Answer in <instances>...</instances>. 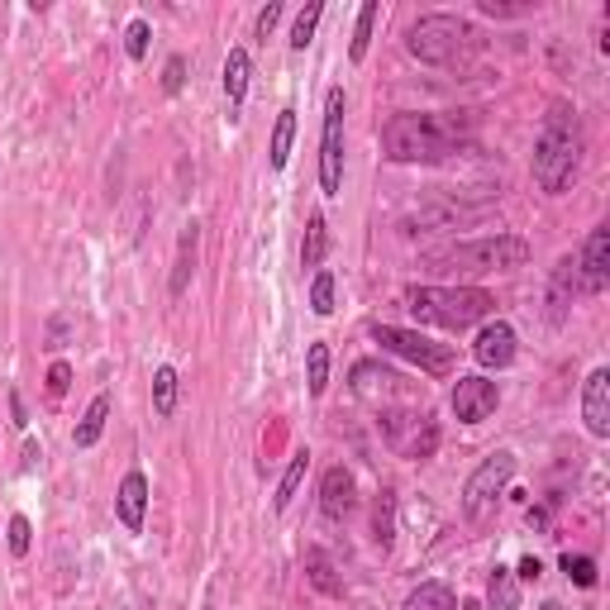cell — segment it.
<instances>
[{
    "instance_id": "1",
    "label": "cell",
    "mask_w": 610,
    "mask_h": 610,
    "mask_svg": "<svg viewBox=\"0 0 610 610\" xmlns=\"http://www.w3.org/2000/svg\"><path fill=\"white\" fill-rule=\"evenodd\" d=\"M472 149V120L462 110H405L382 124V153L391 163H448Z\"/></svg>"
},
{
    "instance_id": "2",
    "label": "cell",
    "mask_w": 610,
    "mask_h": 610,
    "mask_svg": "<svg viewBox=\"0 0 610 610\" xmlns=\"http://www.w3.org/2000/svg\"><path fill=\"white\" fill-rule=\"evenodd\" d=\"M582 167V120L568 100H558L554 110L544 115V129L534 139V157H530V172L540 182V192L548 196H563Z\"/></svg>"
},
{
    "instance_id": "3",
    "label": "cell",
    "mask_w": 610,
    "mask_h": 610,
    "mask_svg": "<svg viewBox=\"0 0 610 610\" xmlns=\"http://www.w3.org/2000/svg\"><path fill=\"white\" fill-rule=\"evenodd\" d=\"M405 311H411L420 325H439V329H472L497 311V301L482 286H405L401 292Z\"/></svg>"
},
{
    "instance_id": "4",
    "label": "cell",
    "mask_w": 610,
    "mask_h": 610,
    "mask_svg": "<svg viewBox=\"0 0 610 610\" xmlns=\"http://www.w3.org/2000/svg\"><path fill=\"white\" fill-rule=\"evenodd\" d=\"M405 48L425 67H458L477 48V29L462 14H420L405 34Z\"/></svg>"
},
{
    "instance_id": "5",
    "label": "cell",
    "mask_w": 610,
    "mask_h": 610,
    "mask_svg": "<svg viewBox=\"0 0 610 610\" xmlns=\"http://www.w3.org/2000/svg\"><path fill=\"white\" fill-rule=\"evenodd\" d=\"M434 268H454V272H468V277H487V272H515L530 263V243L520 235H487V239H472V243H454V249L434 253L429 258Z\"/></svg>"
},
{
    "instance_id": "6",
    "label": "cell",
    "mask_w": 610,
    "mask_h": 610,
    "mask_svg": "<svg viewBox=\"0 0 610 610\" xmlns=\"http://www.w3.org/2000/svg\"><path fill=\"white\" fill-rule=\"evenodd\" d=\"M368 339L382 344L386 353L415 362V368L429 372V377H448V372H454V348H448V344H434L429 334H420V329H401V325H382V319H368Z\"/></svg>"
},
{
    "instance_id": "7",
    "label": "cell",
    "mask_w": 610,
    "mask_h": 610,
    "mask_svg": "<svg viewBox=\"0 0 610 610\" xmlns=\"http://www.w3.org/2000/svg\"><path fill=\"white\" fill-rule=\"evenodd\" d=\"M511 477H515V454H511V448L487 454L482 462H477V472L462 482V515H468V520H487L491 511H497V501L505 497Z\"/></svg>"
},
{
    "instance_id": "8",
    "label": "cell",
    "mask_w": 610,
    "mask_h": 610,
    "mask_svg": "<svg viewBox=\"0 0 610 610\" xmlns=\"http://www.w3.org/2000/svg\"><path fill=\"white\" fill-rule=\"evenodd\" d=\"M344 110H348V100L334 86L325 96V134H319V192L329 200L344 192Z\"/></svg>"
},
{
    "instance_id": "9",
    "label": "cell",
    "mask_w": 610,
    "mask_h": 610,
    "mask_svg": "<svg viewBox=\"0 0 610 610\" xmlns=\"http://www.w3.org/2000/svg\"><path fill=\"white\" fill-rule=\"evenodd\" d=\"M448 405H454L458 425H482V420L501 405V391H497V382H487V377H458Z\"/></svg>"
},
{
    "instance_id": "10",
    "label": "cell",
    "mask_w": 610,
    "mask_h": 610,
    "mask_svg": "<svg viewBox=\"0 0 610 610\" xmlns=\"http://www.w3.org/2000/svg\"><path fill=\"white\" fill-rule=\"evenodd\" d=\"M472 358L482 362L487 372H505V368H511V362H515V329L505 325V319H487V325L477 329Z\"/></svg>"
},
{
    "instance_id": "11",
    "label": "cell",
    "mask_w": 610,
    "mask_h": 610,
    "mask_svg": "<svg viewBox=\"0 0 610 610\" xmlns=\"http://www.w3.org/2000/svg\"><path fill=\"white\" fill-rule=\"evenodd\" d=\"M606 282H610V229L597 225L587 235L582 258H577V286L597 296V292H606Z\"/></svg>"
},
{
    "instance_id": "12",
    "label": "cell",
    "mask_w": 610,
    "mask_h": 610,
    "mask_svg": "<svg viewBox=\"0 0 610 610\" xmlns=\"http://www.w3.org/2000/svg\"><path fill=\"white\" fill-rule=\"evenodd\" d=\"M115 515H120V525L129 534H143V515H149V477L139 468L124 472L120 491H115Z\"/></svg>"
},
{
    "instance_id": "13",
    "label": "cell",
    "mask_w": 610,
    "mask_h": 610,
    "mask_svg": "<svg viewBox=\"0 0 610 610\" xmlns=\"http://www.w3.org/2000/svg\"><path fill=\"white\" fill-rule=\"evenodd\" d=\"M582 420L597 439H610V368H597L582 382Z\"/></svg>"
},
{
    "instance_id": "14",
    "label": "cell",
    "mask_w": 610,
    "mask_h": 610,
    "mask_svg": "<svg viewBox=\"0 0 610 610\" xmlns=\"http://www.w3.org/2000/svg\"><path fill=\"white\" fill-rule=\"evenodd\" d=\"M353 391L368 401H396V396H411L405 391V377L382 368V362H358L353 368Z\"/></svg>"
},
{
    "instance_id": "15",
    "label": "cell",
    "mask_w": 610,
    "mask_h": 610,
    "mask_svg": "<svg viewBox=\"0 0 610 610\" xmlns=\"http://www.w3.org/2000/svg\"><path fill=\"white\" fill-rule=\"evenodd\" d=\"M249 81H253V57H249V48H229V57H225V72H220V86H225V106H229V120H239V110H243V96H249Z\"/></svg>"
},
{
    "instance_id": "16",
    "label": "cell",
    "mask_w": 610,
    "mask_h": 610,
    "mask_svg": "<svg viewBox=\"0 0 610 610\" xmlns=\"http://www.w3.org/2000/svg\"><path fill=\"white\" fill-rule=\"evenodd\" d=\"M319 511H325V520H344L353 511V472L344 462L319 477Z\"/></svg>"
},
{
    "instance_id": "17",
    "label": "cell",
    "mask_w": 610,
    "mask_h": 610,
    "mask_svg": "<svg viewBox=\"0 0 610 610\" xmlns=\"http://www.w3.org/2000/svg\"><path fill=\"white\" fill-rule=\"evenodd\" d=\"M196 253H200V225L186 220V225H182V239H177V263H172V282H167L172 296H186V286H192V272H196Z\"/></svg>"
},
{
    "instance_id": "18",
    "label": "cell",
    "mask_w": 610,
    "mask_h": 610,
    "mask_svg": "<svg viewBox=\"0 0 610 610\" xmlns=\"http://www.w3.org/2000/svg\"><path fill=\"white\" fill-rule=\"evenodd\" d=\"M292 143H296V110L282 106V110H277V124H272V143H268V163H272V172H282L286 163H292Z\"/></svg>"
},
{
    "instance_id": "19",
    "label": "cell",
    "mask_w": 610,
    "mask_h": 610,
    "mask_svg": "<svg viewBox=\"0 0 610 610\" xmlns=\"http://www.w3.org/2000/svg\"><path fill=\"white\" fill-rule=\"evenodd\" d=\"M301 568H305V577H311L315 591H325V597H344V582H339V573H334V558L325 554V548H305Z\"/></svg>"
},
{
    "instance_id": "20",
    "label": "cell",
    "mask_w": 610,
    "mask_h": 610,
    "mask_svg": "<svg viewBox=\"0 0 610 610\" xmlns=\"http://www.w3.org/2000/svg\"><path fill=\"white\" fill-rule=\"evenodd\" d=\"M110 391H100V396H91V405H86V415H81V425L72 429V444L77 448H91L100 434H106V420H110Z\"/></svg>"
},
{
    "instance_id": "21",
    "label": "cell",
    "mask_w": 610,
    "mask_h": 610,
    "mask_svg": "<svg viewBox=\"0 0 610 610\" xmlns=\"http://www.w3.org/2000/svg\"><path fill=\"white\" fill-rule=\"evenodd\" d=\"M401 610H458V597L448 582H420Z\"/></svg>"
},
{
    "instance_id": "22",
    "label": "cell",
    "mask_w": 610,
    "mask_h": 610,
    "mask_svg": "<svg viewBox=\"0 0 610 610\" xmlns=\"http://www.w3.org/2000/svg\"><path fill=\"white\" fill-rule=\"evenodd\" d=\"M325 253H329V225H325V215H311V220H305V243H301V268L319 272Z\"/></svg>"
},
{
    "instance_id": "23",
    "label": "cell",
    "mask_w": 610,
    "mask_h": 610,
    "mask_svg": "<svg viewBox=\"0 0 610 610\" xmlns=\"http://www.w3.org/2000/svg\"><path fill=\"white\" fill-rule=\"evenodd\" d=\"M487 610H520V582L511 568H491L487 582Z\"/></svg>"
},
{
    "instance_id": "24",
    "label": "cell",
    "mask_w": 610,
    "mask_h": 610,
    "mask_svg": "<svg viewBox=\"0 0 610 610\" xmlns=\"http://www.w3.org/2000/svg\"><path fill=\"white\" fill-rule=\"evenodd\" d=\"M177 368H167V362H163V368H157L153 372V415L157 420H172V411H177Z\"/></svg>"
},
{
    "instance_id": "25",
    "label": "cell",
    "mask_w": 610,
    "mask_h": 610,
    "mask_svg": "<svg viewBox=\"0 0 610 610\" xmlns=\"http://www.w3.org/2000/svg\"><path fill=\"white\" fill-rule=\"evenodd\" d=\"M305 468H311V454H292V462H286V472H282V487H277V497H272V511H286V505L296 501V491L305 482Z\"/></svg>"
},
{
    "instance_id": "26",
    "label": "cell",
    "mask_w": 610,
    "mask_h": 610,
    "mask_svg": "<svg viewBox=\"0 0 610 610\" xmlns=\"http://www.w3.org/2000/svg\"><path fill=\"white\" fill-rule=\"evenodd\" d=\"M305 386H311V396H325V386H329V344L305 348Z\"/></svg>"
},
{
    "instance_id": "27",
    "label": "cell",
    "mask_w": 610,
    "mask_h": 610,
    "mask_svg": "<svg viewBox=\"0 0 610 610\" xmlns=\"http://www.w3.org/2000/svg\"><path fill=\"white\" fill-rule=\"evenodd\" d=\"M377 14H382V6H377V0H368V6L358 10L353 43H348V57H353V63H362V57H368V48H372V29H377Z\"/></svg>"
},
{
    "instance_id": "28",
    "label": "cell",
    "mask_w": 610,
    "mask_h": 610,
    "mask_svg": "<svg viewBox=\"0 0 610 610\" xmlns=\"http://www.w3.org/2000/svg\"><path fill=\"white\" fill-rule=\"evenodd\" d=\"M372 540L377 548H391V540H396V501H391V491H382V501H377V511H372Z\"/></svg>"
},
{
    "instance_id": "29",
    "label": "cell",
    "mask_w": 610,
    "mask_h": 610,
    "mask_svg": "<svg viewBox=\"0 0 610 610\" xmlns=\"http://www.w3.org/2000/svg\"><path fill=\"white\" fill-rule=\"evenodd\" d=\"M319 20H325V6H319V0H311V6L296 14V24H292V53H305V48H311Z\"/></svg>"
},
{
    "instance_id": "30",
    "label": "cell",
    "mask_w": 610,
    "mask_h": 610,
    "mask_svg": "<svg viewBox=\"0 0 610 610\" xmlns=\"http://www.w3.org/2000/svg\"><path fill=\"white\" fill-rule=\"evenodd\" d=\"M6 544H10V558H29V548H34V525H29V515H10Z\"/></svg>"
},
{
    "instance_id": "31",
    "label": "cell",
    "mask_w": 610,
    "mask_h": 610,
    "mask_svg": "<svg viewBox=\"0 0 610 610\" xmlns=\"http://www.w3.org/2000/svg\"><path fill=\"white\" fill-rule=\"evenodd\" d=\"M558 568L568 573V582H577V587H597V563H591L587 554H563Z\"/></svg>"
},
{
    "instance_id": "32",
    "label": "cell",
    "mask_w": 610,
    "mask_h": 610,
    "mask_svg": "<svg viewBox=\"0 0 610 610\" xmlns=\"http://www.w3.org/2000/svg\"><path fill=\"white\" fill-rule=\"evenodd\" d=\"M311 311L315 315H334V272L319 268L315 282H311Z\"/></svg>"
},
{
    "instance_id": "33",
    "label": "cell",
    "mask_w": 610,
    "mask_h": 610,
    "mask_svg": "<svg viewBox=\"0 0 610 610\" xmlns=\"http://www.w3.org/2000/svg\"><path fill=\"white\" fill-rule=\"evenodd\" d=\"M149 39H153V29H149V20H134L124 29V53L134 57V63H143V53H149Z\"/></svg>"
},
{
    "instance_id": "34",
    "label": "cell",
    "mask_w": 610,
    "mask_h": 610,
    "mask_svg": "<svg viewBox=\"0 0 610 610\" xmlns=\"http://www.w3.org/2000/svg\"><path fill=\"white\" fill-rule=\"evenodd\" d=\"M182 86H186V57L177 53V57H167V67H163V91L177 96Z\"/></svg>"
},
{
    "instance_id": "35",
    "label": "cell",
    "mask_w": 610,
    "mask_h": 610,
    "mask_svg": "<svg viewBox=\"0 0 610 610\" xmlns=\"http://www.w3.org/2000/svg\"><path fill=\"white\" fill-rule=\"evenodd\" d=\"M282 14H286V6H282V0H272V6H268V10H258V24H253V34H258V39H263V43H268V34H272V29H277V24H282Z\"/></svg>"
},
{
    "instance_id": "36",
    "label": "cell",
    "mask_w": 610,
    "mask_h": 610,
    "mask_svg": "<svg viewBox=\"0 0 610 610\" xmlns=\"http://www.w3.org/2000/svg\"><path fill=\"white\" fill-rule=\"evenodd\" d=\"M67 386H72V368H67V362H53V368H48V396L53 401L67 396Z\"/></svg>"
},
{
    "instance_id": "37",
    "label": "cell",
    "mask_w": 610,
    "mask_h": 610,
    "mask_svg": "<svg viewBox=\"0 0 610 610\" xmlns=\"http://www.w3.org/2000/svg\"><path fill=\"white\" fill-rule=\"evenodd\" d=\"M540 577H544V563L540 558H520V568H515V582H540Z\"/></svg>"
},
{
    "instance_id": "38",
    "label": "cell",
    "mask_w": 610,
    "mask_h": 610,
    "mask_svg": "<svg viewBox=\"0 0 610 610\" xmlns=\"http://www.w3.org/2000/svg\"><path fill=\"white\" fill-rule=\"evenodd\" d=\"M10 425H14V429H29V415H24L20 391H10Z\"/></svg>"
},
{
    "instance_id": "39",
    "label": "cell",
    "mask_w": 610,
    "mask_h": 610,
    "mask_svg": "<svg viewBox=\"0 0 610 610\" xmlns=\"http://www.w3.org/2000/svg\"><path fill=\"white\" fill-rule=\"evenodd\" d=\"M63 339H67V319L57 315V319H53V348H63Z\"/></svg>"
},
{
    "instance_id": "40",
    "label": "cell",
    "mask_w": 610,
    "mask_h": 610,
    "mask_svg": "<svg viewBox=\"0 0 610 610\" xmlns=\"http://www.w3.org/2000/svg\"><path fill=\"white\" fill-rule=\"evenodd\" d=\"M43 454H39V444H24V462H20V468L29 472V468H34V462H39Z\"/></svg>"
},
{
    "instance_id": "41",
    "label": "cell",
    "mask_w": 610,
    "mask_h": 610,
    "mask_svg": "<svg viewBox=\"0 0 610 610\" xmlns=\"http://www.w3.org/2000/svg\"><path fill=\"white\" fill-rule=\"evenodd\" d=\"M540 610H568V606H563V601H544Z\"/></svg>"
}]
</instances>
